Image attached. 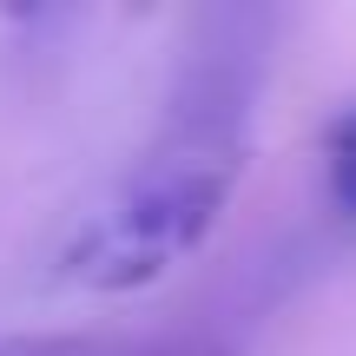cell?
I'll return each mask as SVG.
<instances>
[{
	"label": "cell",
	"instance_id": "1",
	"mask_svg": "<svg viewBox=\"0 0 356 356\" xmlns=\"http://www.w3.org/2000/svg\"><path fill=\"white\" fill-rule=\"evenodd\" d=\"M270 26L277 20L257 7H225L198 20L152 145L132 159L113 198L66 238L60 284H79L99 297L145 291L211 238L244 172L251 99L264 79Z\"/></svg>",
	"mask_w": 356,
	"mask_h": 356
},
{
	"label": "cell",
	"instance_id": "2",
	"mask_svg": "<svg viewBox=\"0 0 356 356\" xmlns=\"http://www.w3.org/2000/svg\"><path fill=\"white\" fill-rule=\"evenodd\" d=\"M0 356H238L211 330H20L0 337Z\"/></svg>",
	"mask_w": 356,
	"mask_h": 356
},
{
	"label": "cell",
	"instance_id": "3",
	"mask_svg": "<svg viewBox=\"0 0 356 356\" xmlns=\"http://www.w3.org/2000/svg\"><path fill=\"white\" fill-rule=\"evenodd\" d=\"M323 178H330L337 211L356 218V106H350V113H337L330 132H323Z\"/></svg>",
	"mask_w": 356,
	"mask_h": 356
}]
</instances>
